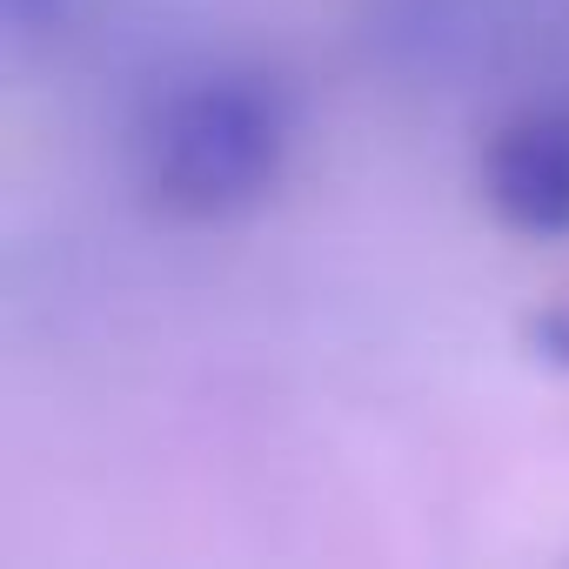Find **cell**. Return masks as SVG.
Wrapping results in <instances>:
<instances>
[{"mask_svg":"<svg viewBox=\"0 0 569 569\" xmlns=\"http://www.w3.org/2000/svg\"><path fill=\"white\" fill-rule=\"evenodd\" d=\"M81 14H88V0H0V21H8L14 48H61Z\"/></svg>","mask_w":569,"mask_h":569,"instance_id":"4","label":"cell"},{"mask_svg":"<svg viewBox=\"0 0 569 569\" xmlns=\"http://www.w3.org/2000/svg\"><path fill=\"white\" fill-rule=\"evenodd\" d=\"M302 101L268 61H214L154 94L134 128V181L148 208L188 228L254 214L296 161Z\"/></svg>","mask_w":569,"mask_h":569,"instance_id":"1","label":"cell"},{"mask_svg":"<svg viewBox=\"0 0 569 569\" xmlns=\"http://www.w3.org/2000/svg\"><path fill=\"white\" fill-rule=\"evenodd\" d=\"M509 28V0H362L356 41L396 81H449Z\"/></svg>","mask_w":569,"mask_h":569,"instance_id":"3","label":"cell"},{"mask_svg":"<svg viewBox=\"0 0 569 569\" xmlns=\"http://www.w3.org/2000/svg\"><path fill=\"white\" fill-rule=\"evenodd\" d=\"M482 208L529 241L569 234V108H522L509 114L476 161Z\"/></svg>","mask_w":569,"mask_h":569,"instance_id":"2","label":"cell"},{"mask_svg":"<svg viewBox=\"0 0 569 569\" xmlns=\"http://www.w3.org/2000/svg\"><path fill=\"white\" fill-rule=\"evenodd\" d=\"M529 349L549 362V369H569V296L556 302V309H542L536 322H529Z\"/></svg>","mask_w":569,"mask_h":569,"instance_id":"5","label":"cell"}]
</instances>
